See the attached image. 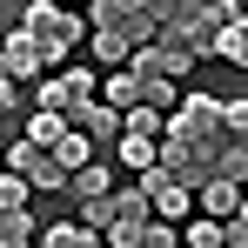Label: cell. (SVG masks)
<instances>
[{
    "label": "cell",
    "mask_w": 248,
    "mask_h": 248,
    "mask_svg": "<svg viewBox=\"0 0 248 248\" xmlns=\"http://www.w3.org/2000/svg\"><path fill=\"white\" fill-rule=\"evenodd\" d=\"M34 235V221H27V202H0V248H20Z\"/></svg>",
    "instance_id": "cell-16"
},
{
    "label": "cell",
    "mask_w": 248,
    "mask_h": 248,
    "mask_svg": "<svg viewBox=\"0 0 248 248\" xmlns=\"http://www.w3.org/2000/svg\"><path fill=\"white\" fill-rule=\"evenodd\" d=\"M20 27L34 34L41 61H61V54H74V41H87V20L74 7H54V0H27L20 7Z\"/></svg>",
    "instance_id": "cell-2"
},
{
    "label": "cell",
    "mask_w": 248,
    "mask_h": 248,
    "mask_svg": "<svg viewBox=\"0 0 248 248\" xmlns=\"http://www.w3.org/2000/svg\"><path fill=\"white\" fill-rule=\"evenodd\" d=\"M235 221H248V202H235Z\"/></svg>",
    "instance_id": "cell-26"
},
{
    "label": "cell",
    "mask_w": 248,
    "mask_h": 248,
    "mask_svg": "<svg viewBox=\"0 0 248 248\" xmlns=\"http://www.w3.org/2000/svg\"><path fill=\"white\" fill-rule=\"evenodd\" d=\"M141 188H148L155 215H168V221H188V208H195V188H188L181 174H168L161 161H148V168H141Z\"/></svg>",
    "instance_id": "cell-6"
},
{
    "label": "cell",
    "mask_w": 248,
    "mask_h": 248,
    "mask_svg": "<svg viewBox=\"0 0 248 248\" xmlns=\"http://www.w3.org/2000/svg\"><path fill=\"white\" fill-rule=\"evenodd\" d=\"M155 221V202H148V188L134 181V188H114V221L101 228V242L108 248H141V228Z\"/></svg>",
    "instance_id": "cell-4"
},
{
    "label": "cell",
    "mask_w": 248,
    "mask_h": 248,
    "mask_svg": "<svg viewBox=\"0 0 248 248\" xmlns=\"http://www.w3.org/2000/svg\"><path fill=\"white\" fill-rule=\"evenodd\" d=\"M74 134V121L61 114V108H34V121H27V141H41V148H61Z\"/></svg>",
    "instance_id": "cell-12"
},
{
    "label": "cell",
    "mask_w": 248,
    "mask_h": 248,
    "mask_svg": "<svg viewBox=\"0 0 248 248\" xmlns=\"http://www.w3.org/2000/svg\"><path fill=\"white\" fill-rule=\"evenodd\" d=\"M0 61H7V74H14V81H34V74L47 67V61H41V47H34V34H27L20 20L0 34Z\"/></svg>",
    "instance_id": "cell-10"
},
{
    "label": "cell",
    "mask_w": 248,
    "mask_h": 248,
    "mask_svg": "<svg viewBox=\"0 0 248 248\" xmlns=\"http://www.w3.org/2000/svg\"><path fill=\"white\" fill-rule=\"evenodd\" d=\"M221 121H228V134H235V127H248V101H221Z\"/></svg>",
    "instance_id": "cell-24"
},
{
    "label": "cell",
    "mask_w": 248,
    "mask_h": 248,
    "mask_svg": "<svg viewBox=\"0 0 248 248\" xmlns=\"http://www.w3.org/2000/svg\"><path fill=\"white\" fill-rule=\"evenodd\" d=\"M235 188H242V181L215 174V181H202V188H195V208H202V215H221V221H228V215H235V202H242Z\"/></svg>",
    "instance_id": "cell-11"
},
{
    "label": "cell",
    "mask_w": 248,
    "mask_h": 248,
    "mask_svg": "<svg viewBox=\"0 0 248 248\" xmlns=\"http://www.w3.org/2000/svg\"><path fill=\"white\" fill-rule=\"evenodd\" d=\"M121 134H148V141H161L168 121H161V108H155V101H134V108H121Z\"/></svg>",
    "instance_id": "cell-13"
},
{
    "label": "cell",
    "mask_w": 248,
    "mask_h": 248,
    "mask_svg": "<svg viewBox=\"0 0 248 248\" xmlns=\"http://www.w3.org/2000/svg\"><path fill=\"white\" fill-rule=\"evenodd\" d=\"M81 221H87V228H108V221H114V188L94 195V202H81Z\"/></svg>",
    "instance_id": "cell-21"
},
{
    "label": "cell",
    "mask_w": 248,
    "mask_h": 248,
    "mask_svg": "<svg viewBox=\"0 0 248 248\" xmlns=\"http://www.w3.org/2000/svg\"><path fill=\"white\" fill-rule=\"evenodd\" d=\"M0 202H27V174L7 168V174H0Z\"/></svg>",
    "instance_id": "cell-23"
},
{
    "label": "cell",
    "mask_w": 248,
    "mask_h": 248,
    "mask_svg": "<svg viewBox=\"0 0 248 248\" xmlns=\"http://www.w3.org/2000/svg\"><path fill=\"white\" fill-rule=\"evenodd\" d=\"M14 87H20V81H14V74H7V61H0V114H14V108L27 101V94H14Z\"/></svg>",
    "instance_id": "cell-22"
},
{
    "label": "cell",
    "mask_w": 248,
    "mask_h": 248,
    "mask_svg": "<svg viewBox=\"0 0 248 248\" xmlns=\"http://www.w3.org/2000/svg\"><path fill=\"white\" fill-rule=\"evenodd\" d=\"M7 168L27 174V188H67V161H61L54 148H41V141H27V134L7 148Z\"/></svg>",
    "instance_id": "cell-5"
},
{
    "label": "cell",
    "mask_w": 248,
    "mask_h": 248,
    "mask_svg": "<svg viewBox=\"0 0 248 248\" xmlns=\"http://www.w3.org/2000/svg\"><path fill=\"white\" fill-rule=\"evenodd\" d=\"M114 155H121L127 168H148L155 155H161V141H148V134H121V141H114Z\"/></svg>",
    "instance_id": "cell-19"
},
{
    "label": "cell",
    "mask_w": 248,
    "mask_h": 248,
    "mask_svg": "<svg viewBox=\"0 0 248 248\" xmlns=\"http://www.w3.org/2000/svg\"><path fill=\"white\" fill-rule=\"evenodd\" d=\"M67 121L81 127L94 148H114V141H121V108H114L108 94H87V101H74V108H67Z\"/></svg>",
    "instance_id": "cell-8"
},
{
    "label": "cell",
    "mask_w": 248,
    "mask_h": 248,
    "mask_svg": "<svg viewBox=\"0 0 248 248\" xmlns=\"http://www.w3.org/2000/svg\"><path fill=\"white\" fill-rule=\"evenodd\" d=\"M127 67H148V74H168V81H188L195 47H181V41H168V34H155V41H141L134 54H127Z\"/></svg>",
    "instance_id": "cell-7"
},
{
    "label": "cell",
    "mask_w": 248,
    "mask_h": 248,
    "mask_svg": "<svg viewBox=\"0 0 248 248\" xmlns=\"http://www.w3.org/2000/svg\"><path fill=\"white\" fill-rule=\"evenodd\" d=\"M67 188H74V202H94V195H108L114 181H108V168H94V161H81L74 174H67Z\"/></svg>",
    "instance_id": "cell-17"
},
{
    "label": "cell",
    "mask_w": 248,
    "mask_h": 248,
    "mask_svg": "<svg viewBox=\"0 0 248 248\" xmlns=\"http://www.w3.org/2000/svg\"><path fill=\"white\" fill-rule=\"evenodd\" d=\"M20 7H27V0H0V34H7V27L20 20Z\"/></svg>",
    "instance_id": "cell-25"
},
{
    "label": "cell",
    "mask_w": 248,
    "mask_h": 248,
    "mask_svg": "<svg viewBox=\"0 0 248 248\" xmlns=\"http://www.w3.org/2000/svg\"><path fill=\"white\" fill-rule=\"evenodd\" d=\"M181 242H188V248H221V215H202V221H181Z\"/></svg>",
    "instance_id": "cell-20"
},
{
    "label": "cell",
    "mask_w": 248,
    "mask_h": 248,
    "mask_svg": "<svg viewBox=\"0 0 248 248\" xmlns=\"http://www.w3.org/2000/svg\"><path fill=\"white\" fill-rule=\"evenodd\" d=\"M215 54H221V61H235V67H248V14H235V20L215 34Z\"/></svg>",
    "instance_id": "cell-15"
},
{
    "label": "cell",
    "mask_w": 248,
    "mask_h": 248,
    "mask_svg": "<svg viewBox=\"0 0 248 248\" xmlns=\"http://www.w3.org/2000/svg\"><path fill=\"white\" fill-rule=\"evenodd\" d=\"M155 20L168 41L195 47V61H202V54H215V34L235 20V0H155Z\"/></svg>",
    "instance_id": "cell-1"
},
{
    "label": "cell",
    "mask_w": 248,
    "mask_h": 248,
    "mask_svg": "<svg viewBox=\"0 0 248 248\" xmlns=\"http://www.w3.org/2000/svg\"><path fill=\"white\" fill-rule=\"evenodd\" d=\"M87 94H94V74H87V67H74V74H54V81H41L27 101H34V108H61V114H67V108H74V101H87Z\"/></svg>",
    "instance_id": "cell-9"
},
{
    "label": "cell",
    "mask_w": 248,
    "mask_h": 248,
    "mask_svg": "<svg viewBox=\"0 0 248 248\" xmlns=\"http://www.w3.org/2000/svg\"><path fill=\"white\" fill-rule=\"evenodd\" d=\"M41 242L47 248H101V228H87V221H54Z\"/></svg>",
    "instance_id": "cell-14"
},
{
    "label": "cell",
    "mask_w": 248,
    "mask_h": 248,
    "mask_svg": "<svg viewBox=\"0 0 248 248\" xmlns=\"http://www.w3.org/2000/svg\"><path fill=\"white\" fill-rule=\"evenodd\" d=\"M87 27H108V34H127L134 47L161 34V20H155V0H94Z\"/></svg>",
    "instance_id": "cell-3"
},
{
    "label": "cell",
    "mask_w": 248,
    "mask_h": 248,
    "mask_svg": "<svg viewBox=\"0 0 248 248\" xmlns=\"http://www.w3.org/2000/svg\"><path fill=\"white\" fill-rule=\"evenodd\" d=\"M87 34H94V54H101L108 67H127V54H134L127 34H108V27H87Z\"/></svg>",
    "instance_id": "cell-18"
}]
</instances>
